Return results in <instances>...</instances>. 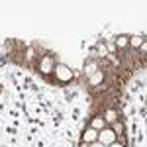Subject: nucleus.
<instances>
[{"label":"nucleus","mask_w":147,"mask_h":147,"mask_svg":"<svg viewBox=\"0 0 147 147\" xmlns=\"http://www.w3.org/2000/svg\"><path fill=\"white\" fill-rule=\"evenodd\" d=\"M108 147H124L122 143H112V145H108Z\"/></svg>","instance_id":"nucleus-14"},{"label":"nucleus","mask_w":147,"mask_h":147,"mask_svg":"<svg viewBox=\"0 0 147 147\" xmlns=\"http://www.w3.org/2000/svg\"><path fill=\"white\" fill-rule=\"evenodd\" d=\"M116 45H118V47H125V45H129V37H118Z\"/></svg>","instance_id":"nucleus-8"},{"label":"nucleus","mask_w":147,"mask_h":147,"mask_svg":"<svg viewBox=\"0 0 147 147\" xmlns=\"http://www.w3.org/2000/svg\"><path fill=\"white\" fill-rule=\"evenodd\" d=\"M114 49H116V45H114V43H108V51H110V53H112Z\"/></svg>","instance_id":"nucleus-13"},{"label":"nucleus","mask_w":147,"mask_h":147,"mask_svg":"<svg viewBox=\"0 0 147 147\" xmlns=\"http://www.w3.org/2000/svg\"><path fill=\"white\" fill-rule=\"evenodd\" d=\"M51 69H53V59L51 57H45L41 61V73H51Z\"/></svg>","instance_id":"nucleus-4"},{"label":"nucleus","mask_w":147,"mask_h":147,"mask_svg":"<svg viewBox=\"0 0 147 147\" xmlns=\"http://www.w3.org/2000/svg\"><path fill=\"white\" fill-rule=\"evenodd\" d=\"M82 141H86V143H94V141H98V129L88 127V129L82 134Z\"/></svg>","instance_id":"nucleus-3"},{"label":"nucleus","mask_w":147,"mask_h":147,"mask_svg":"<svg viewBox=\"0 0 147 147\" xmlns=\"http://www.w3.org/2000/svg\"><path fill=\"white\" fill-rule=\"evenodd\" d=\"M90 147H106V145L100 143V141H94V143H90Z\"/></svg>","instance_id":"nucleus-12"},{"label":"nucleus","mask_w":147,"mask_h":147,"mask_svg":"<svg viewBox=\"0 0 147 147\" xmlns=\"http://www.w3.org/2000/svg\"><path fill=\"white\" fill-rule=\"evenodd\" d=\"M116 118H118V116H116V112H114V110H108L104 120H106V122H116Z\"/></svg>","instance_id":"nucleus-9"},{"label":"nucleus","mask_w":147,"mask_h":147,"mask_svg":"<svg viewBox=\"0 0 147 147\" xmlns=\"http://www.w3.org/2000/svg\"><path fill=\"white\" fill-rule=\"evenodd\" d=\"M141 49H143V51H145V53H147V41H145V43H143V45H141Z\"/></svg>","instance_id":"nucleus-15"},{"label":"nucleus","mask_w":147,"mask_h":147,"mask_svg":"<svg viewBox=\"0 0 147 147\" xmlns=\"http://www.w3.org/2000/svg\"><path fill=\"white\" fill-rule=\"evenodd\" d=\"M143 43H145V41H143V37H139V35L129 37V45H131V47H141Z\"/></svg>","instance_id":"nucleus-7"},{"label":"nucleus","mask_w":147,"mask_h":147,"mask_svg":"<svg viewBox=\"0 0 147 147\" xmlns=\"http://www.w3.org/2000/svg\"><path fill=\"white\" fill-rule=\"evenodd\" d=\"M55 75H57V79H61V80H71V77H73L71 69H67L65 65H59L55 69Z\"/></svg>","instance_id":"nucleus-2"},{"label":"nucleus","mask_w":147,"mask_h":147,"mask_svg":"<svg viewBox=\"0 0 147 147\" xmlns=\"http://www.w3.org/2000/svg\"><path fill=\"white\" fill-rule=\"evenodd\" d=\"M98 141L104 143L106 147L112 145V143H116V131L110 129V127H104L102 131H98Z\"/></svg>","instance_id":"nucleus-1"},{"label":"nucleus","mask_w":147,"mask_h":147,"mask_svg":"<svg viewBox=\"0 0 147 147\" xmlns=\"http://www.w3.org/2000/svg\"><path fill=\"white\" fill-rule=\"evenodd\" d=\"M80 147H90V143H86V141H82V145Z\"/></svg>","instance_id":"nucleus-16"},{"label":"nucleus","mask_w":147,"mask_h":147,"mask_svg":"<svg viewBox=\"0 0 147 147\" xmlns=\"http://www.w3.org/2000/svg\"><path fill=\"white\" fill-rule=\"evenodd\" d=\"M102 80H104V73H102V71H96V73L90 77V84H94V86H96V84H100Z\"/></svg>","instance_id":"nucleus-6"},{"label":"nucleus","mask_w":147,"mask_h":147,"mask_svg":"<svg viewBox=\"0 0 147 147\" xmlns=\"http://www.w3.org/2000/svg\"><path fill=\"white\" fill-rule=\"evenodd\" d=\"M90 127H94V129L102 131V129L106 127V120H104V118H94V120H92V125H90Z\"/></svg>","instance_id":"nucleus-5"},{"label":"nucleus","mask_w":147,"mask_h":147,"mask_svg":"<svg viewBox=\"0 0 147 147\" xmlns=\"http://www.w3.org/2000/svg\"><path fill=\"white\" fill-rule=\"evenodd\" d=\"M98 51H100V53H98L100 57H106V55H108V47H106V45H100V47H98Z\"/></svg>","instance_id":"nucleus-11"},{"label":"nucleus","mask_w":147,"mask_h":147,"mask_svg":"<svg viewBox=\"0 0 147 147\" xmlns=\"http://www.w3.org/2000/svg\"><path fill=\"white\" fill-rule=\"evenodd\" d=\"M96 71H98V67H96V65H94V63H90V65H88V67H86V75H94V73H96Z\"/></svg>","instance_id":"nucleus-10"}]
</instances>
